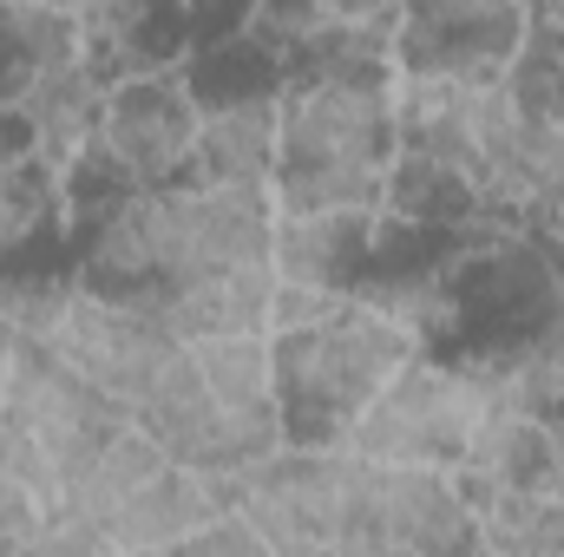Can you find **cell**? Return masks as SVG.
<instances>
[{
    "instance_id": "obj_5",
    "label": "cell",
    "mask_w": 564,
    "mask_h": 557,
    "mask_svg": "<svg viewBox=\"0 0 564 557\" xmlns=\"http://www.w3.org/2000/svg\"><path fill=\"white\" fill-rule=\"evenodd\" d=\"M197 157V86L177 66H144L126 79H106L93 144L66 171H93L112 184V197L144 184H184Z\"/></svg>"
},
{
    "instance_id": "obj_19",
    "label": "cell",
    "mask_w": 564,
    "mask_h": 557,
    "mask_svg": "<svg viewBox=\"0 0 564 557\" xmlns=\"http://www.w3.org/2000/svg\"><path fill=\"white\" fill-rule=\"evenodd\" d=\"M525 13H532V20H552V26H564V0H525Z\"/></svg>"
},
{
    "instance_id": "obj_13",
    "label": "cell",
    "mask_w": 564,
    "mask_h": 557,
    "mask_svg": "<svg viewBox=\"0 0 564 557\" xmlns=\"http://www.w3.org/2000/svg\"><path fill=\"white\" fill-rule=\"evenodd\" d=\"M217 512V485L210 472L184 466V459H164L139 492L112 512L106 525V545L112 551H184V538Z\"/></svg>"
},
{
    "instance_id": "obj_3",
    "label": "cell",
    "mask_w": 564,
    "mask_h": 557,
    "mask_svg": "<svg viewBox=\"0 0 564 557\" xmlns=\"http://www.w3.org/2000/svg\"><path fill=\"white\" fill-rule=\"evenodd\" d=\"M506 394H499V374L492 361H433L414 354L375 401L368 414L348 426V452L375 459V466H459V452L473 446L479 419L492 414Z\"/></svg>"
},
{
    "instance_id": "obj_10",
    "label": "cell",
    "mask_w": 564,
    "mask_h": 557,
    "mask_svg": "<svg viewBox=\"0 0 564 557\" xmlns=\"http://www.w3.org/2000/svg\"><path fill=\"white\" fill-rule=\"evenodd\" d=\"M388 210H276L270 263L282 282L355 295L368 288L375 256L388 250Z\"/></svg>"
},
{
    "instance_id": "obj_12",
    "label": "cell",
    "mask_w": 564,
    "mask_h": 557,
    "mask_svg": "<svg viewBox=\"0 0 564 557\" xmlns=\"http://www.w3.org/2000/svg\"><path fill=\"white\" fill-rule=\"evenodd\" d=\"M144 315H158L177 341H210V335H257L276 315V263H243V270H217L197 276L158 302H144Z\"/></svg>"
},
{
    "instance_id": "obj_16",
    "label": "cell",
    "mask_w": 564,
    "mask_h": 557,
    "mask_svg": "<svg viewBox=\"0 0 564 557\" xmlns=\"http://www.w3.org/2000/svg\"><path fill=\"white\" fill-rule=\"evenodd\" d=\"M26 348H33V341H26V335L13 328V315L0 308V401H7V387H13V374H20V361H26Z\"/></svg>"
},
{
    "instance_id": "obj_17",
    "label": "cell",
    "mask_w": 564,
    "mask_h": 557,
    "mask_svg": "<svg viewBox=\"0 0 564 557\" xmlns=\"http://www.w3.org/2000/svg\"><path fill=\"white\" fill-rule=\"evenodd\" d=\"M26 151H33V132H26L20 106H13V99H0V164H13V157H26Z\"/></svg>"
},
{
    "instance_id": "obj_2",
    "label": "cell",
    "mask_w": 564,
    "mask_h": 557,
    "mask_svg": "<svg viewBox=\"0 0 564 557\" xmlns=\"http://www.w3.org/2000/svg\"><path fill=\"white\" fill-rule=\"evenodd\" d=\"M421 354V335L368 288L341 295L328 315L276 328V394L289 446H341L368 401Z\"/></svg>"
},
{
    "instance_id": "obj_6",
    "label": "cell",
    "mask_w": 564,
    "mask_h": 557,
    "mask_svg": "<svg viewBox=\"0 0 564 557\" xmlns=\"http://www.w3.org/2000/svg\"><path fill=\"white\" fill-rule=\"evenodd\" d=\"M33 348L59 354L79 381H93L126 419L139 414L144 394H151V387L171 374V361L184 354V341H177L158 315H144L139 302L99 295V288H86L79 276L66 282V295H59V308H53V321L40 328Z\"/></svg>"
},
{
    "instance_id": "obj_4",
    "label": "cell",
    "mask_w": 564,
    "mask_h": 557,
    "mask_svg": "<svg viewBox=\"0 0 564 557\" xmlns=\"http://www.w3.org/2000/svg\"><path fill=\"white\" fill-rule=\"evenodd\" d=\"M112 426H126V414L93 381H79L59 354L26 348V361L0 401V479H20L26 492L59 505L73 472L93 459V446Z\"/></svg>"
},
{
    "instance_id": "obj_7",
    "label": "cell",
    "mask_w": 564,
    "mask_h": 557,
    "mask_svg": "<svg viewBox=\"0 0 564 557\" xmlns=\"http://www.w3.org/2000/svg\"><path fill=\"white\" fill-rule=\"evenodd\" d=\"M341 551H479V518L446 466H375L355 452V499H348Z\"/></svg>"
},
{
    "instance_id": "obj_8",
    "label": "cell",
    "mask_w": 564,
    "mask_h": 557,
    "mask_svg": "<svg viewBox=\"0 0 564 557\" xmlns=\"http://www.w3.org/2000/svg\"><path fill=\"white\" fill-rule=\"evenodd\" d=\"M525 26V0H401L394 73H506Z\"/></svg>"
},
{
    "instance_id": "obj_9",
    "label": "cell",
    "mask_w": 564,
    "mask_h": 557,
    "mask_svg": "<svg viewBox=\"0 0 564 557\" xmlns=\"http://www.w3.org/2000/svg\"><path fill=\"white\" fill-rule=\"evenodd\" d=\"M191 361L204 374V394L224 419V439H230L237 466H257L276 446H289L282 439V394H276V335L270 328L191 341Z\"/></svg>"
},
{
    "instance_id": "obj_18",
    "label": "cell",
    "mask_w": 564,
    "mask_h": 557,
    "mask_svg": "<svg viewBox=\"0 0 564 557\" xmlns=\"http://www.w3.org/2000/svg\"><path fill=\"white\" fill-rule=\"evenodd\" d=\"M0 7L7 13H73V20L86 13V0H0Z\"/></svg>"
},
{
    "instance_id": "obj_14",
    "label": "cell",
    "mask_w": 564,
    "mask_h": 557,
    "mask_svg": "<svg viewBox=\"0 0 564 557\" xmlns=\"http://www.w3.org/2000/svg\"><path fill=\"white\" fill-rule=\"evenodd\" d=\"M473 518H479V551L564 557V466L539 485H519V492L473 505Z\"/></svg>"
},
{
    "instance_id": "obj_1",
    "label": "cell",
    "mask_w": 564,
    "mask_h": 557,
    "mask_svg": "<svg viewBox=\"0 0 564 557\" xmlns=\"http://www.w3.org/2000/svg\"><path fill=\"white\" fill-rule=\"evenodd\" d=\"M401 157L388 59H295L282 66V132L270 197L276 210H388Z\"/></svg>"
},
{
    "instance_id": "obj_15",
    "label": "cell",
    "mask_w": 564,
    "mask_h": 557,
    "mask_svg": "<svg viewBox=\"0 0 564 557\" xmlns=\"http://www.w3.org/2000/svg\"><path fill=\"white\" fill-rule=\"evenodd\" d=\"M46 518H53V505L40 492H26L20 479H0V551H33Z\"/></svg>"
},
{
    "instance_id": "obj_11",
    "label": "cell",
    "mask_w": 564,
    "mask_h": 557,
    "mask_svg": "<svg viewBox=\"0 0 564 557\" xmlns=\"http://www.w3.org/2000/svg\"><path fill=\"white\" fill-rule=\"evenodd\" d=\"M276 132H282V73L263 79V86L197 92V157H191V177L270 190Z\"/></svg>"
}]
</instances>
